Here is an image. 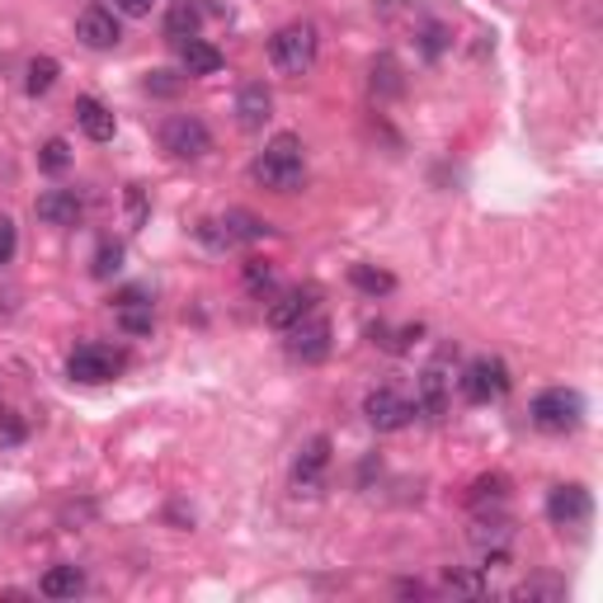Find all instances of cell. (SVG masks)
<instances>
[{
    "label": "cell",
    "mask_w": 603,
    "mask_h": 603,
    "mask_svg": "<svg viewBox=\"0 0 603 603\" xmlns=\"http://www.w3.org/2000/svg\"><path fill=\"white\" fill-rule=\"evenodd\" d=\"M448 584H453V590H463V594H481V590H486L481 580H476V576H463V570H448Z\"/></svg>",
    "instance_id": "obj_30"
},
{
    "label": "cell",
    "mask_w": 603,
    "mask_h": 603,
    "mask_svg": "<svg viewBox=\"0 0 603 603\" xmlns=\"http://www.w3.org/2000/svg\"><path fill=\"white\" fill-rule=\"evenodd\" d=\"M14 246H20V231H14V217L0 213V264L14 260Z\"/></svg>",
    "instance_id": "obj_28"
},
{
    "label": "cell",
    "mask_w": 603,
    "mask_h": 603,
    "mask_svg": "<svg viewBox=\"0 0 603 603\" xmlns=\"http://www.w3.org/2000/svg\"><path fill=\"white\" fill-rule=\"evenodd\" d=\"M363 416H368V424L377 434H396V430H406L410 420L420 416L416 401H410L406 391H396V387H373L368 396H363Z\"/></svg>",
    "instance_id": "obj_5"
},
{
    "label": "cell",
    "mask_w": 603,
    "mask_h": 603,
    "mask_svg": "<svg viewBox=\"0 0 603 603\" xmlns=\"http://www.w3.org/2000/svg\"><path fill=\"white\" fill-rule=\"evenodd\" d=\"M151 10L156 0H114V14H123V20H147Z\"/></svg>",
    "instance_id": "obj_29"
},
{
    "label": "cell",
    "mask_w": 603,
    "mask_h": 603,
    "mask_svg": "<svg viewBox=\"0 0 603 603\" xmlns=\"http://www.w3.org/2000/svg\"><path fill=\"white\" fill-rule=\"evenodd\" d=\"M86 213V203L76 198V189H47V194L34 198V217L43 227H76Z\"/></svg>",
    "instance_id": "obj_13"
},
{
    "label": "cell",
    "mask_w": 603,
    "mask_h": 603,
    "mask_svg": "<svg viewBox=\"0 0 603 603\" xmlns=\"http://www.w3.org/2000/svg\"><path fill=\"white\" fill-rule=\"evenodd\" d=\"M118 260H123V246L104 241L100 255H94V269H90V274H94V278H114V274H118Z\"/></svg>",
    "instance_id": "obj_26"
},
{
    "label": "cell",
    "mask_w": 603,
    "mask_h": 603,
    "mask_svg": "<svg viewBox=\"0 0 603 603\" xmlns=\"http://www.w3.org/2000/svg\"><path fill=\"white\" fill-rule=\"evenodd\" d=\"M269 61H274V71H283V76L311 71V61H316V29L311 24H283L278 34L269 38Z\"/></svg>",
    "instance_id": "obj_3"
},
{
    "label": "cell",
    "mask_w": 603,
    "mask_h": 603,
    "mask_svg": "<svg viewBox=\"0 0 603 603\" xmlns=\"http://www.w3.org/2000/svg\"><path fill=\"white\" fill-rule=\"evenodd\" d=\"M528 416L543 434H576L584 424V396L576 387H547L533 396Z\"/></svg>",
    "instance_id": "obj_2"
},
{
    "label": "cell",
    "mask_w": 603,
    "mask_h": 603,
    "mask_svg": "<svg viewBox=\"0 0 603 603\" xmlns=\"http://www.w3.org/2000/svg\"><path fill=\"white\" fill-rule=\"evenodd\" d=\"M38 590L47 599H76V594H86V576L76 566H53L47 576L38 580Z\"/></svg>",
    "instance_id": "obj_21"
},
{
    "label": "cell",
    "mask_w": 603,
    "mask_h": 603,
    "mask_svg": "<svg viewBox=\"0 0 603 603\" xmlns=\"http://www.w3.org/2000/svg\"><path fill=\"white\" fill-rule=\"evenodd\" d=\"M38 166L47 170V174H57V170H67L71 166V147L61 137H53V141H43V151H38Z\"/></svg>",
    "instance_id": "obj_25"
},
{
    "label": "cell",
    "mask_w": 603,
    "mask_h": 603,
    "mask_svg": "<svg viewBox=\"0 0 603 603\" xmlns=\"http://www.w3.org/2000/svg\"><path fill=\"white\" fill-rule=\"evenodd\" d=\"M416 410H420V416H430V420H439L443 410H448V377H443L439 363L420 373V383H416Z\"/></svg>",
    "instance_id": "obj_16"
},
{
    "label": "cell",
    "mask_w": 603,
    "mask_h": 603,
    "mask_svg": "<svg viewBox=\"0 0 603 603\" xmlns=\"http://www.w3.org/2000/svg\"><path fill=\"white\" fill-rule=\"evenodd\" d=\"M24 439H29L24 416H14L10 406H0V448H20Z\"/></svg>",
    "instance_id": "obj_24"
},
{
    "label": "cell",
    "mask_w": 603,
    "mask_h": 603,
    "mask_svg": "<svg viewBox=\"0 0 603 603\" xmlns=\"http://www.w3.org/2000/svg\"><path fill=\"white\" fill-rule=\"evenodd\" d=\"M76 123H81V133H86L90 141H114V133H118V118L109 114L100 100H90V94H81V100H76Z\"/></svg>",
    "instance_id": "obj_17"
},
{
    "label": "cell",
    "mask_w": 603,
    "mask_h": 603,
    "mask_svg": "<svg viewBox=\"0 0 603 603\" xmlns=\"http://www.w3.org/2000/svg\"><path fill=\"white\" fill-rule=\"evenodd\" d=\"M288 354L297 363H326L330 359V321L326 316H302L297 326H288Z\"/></svg>",
    "instance_id": "obj_10"
},
{
    "label": "cell",
    "mask_w": 603,
    "mask_h": 603,
    "mask_svg": "<svg viewBox=\"0 0 603 603\" xmlns=\"http://www.w3.org/2000/svg\"><path fill=\"white\" fill-rule=\"evenodd\" d=\"M250 180L274 189V194H297L307 184V161H302L297 137H274L269 147L250 161Z\"/></svg>",
    "instance_id": "obj_1"
},
{
    "label": "cell",
    "mask_w": 603,
    "mask_h": 603,
    "mask_svg": "<svg viewBox=\"0 0 603 603\" xmlns=\"http://www.w3.org/2000/svg\"><path fill=\"white\" fill-rule=\"evenodd\" d=\"M180 67L189 76H213V71H221V53L208 38H184L180 43Z\"/></svg>",
    "instance_id": "obj_18"
},
{
    "label": "cell",
    "mask_w": 603,
    "mask_h": 603,
    "mask_svg": "<svg viewBox=\"0 0 603 603\" xmlns=\"http://www.w3.org/2000/svg\"><path fill=\"white\" fill-rule=\"evenodd\" d=\"M198 236H203L208 246H217V250H231V246H246V241H260V236H269V221H260L255 213L231 208V213L203 221Z\"/></svg>",
    "instance_id": "obj_8"
},
{
    "label": "cell",
    "mask_w": 603,
    "mask_h": 603,
    "mask_svg": "<svg viewBox=\"0 0 603 603\" xmlns=\"http://www.w3.org/2000/svg\"><path fill=\"white\" fill-rule=\"evenodd\" d=\"M128 368V359L109 344H76V354L67 359V377L71 383H114V377Z\"/></svg>",
    "instance_id": "obj_6"
},
{
    "label": "cell",
    "mask_w": 603,
    "mask_h": 603,
    "mask_svg": "<svg viewBox=\"0 0 603 603\" xmlns=\"http://www.w3.org/2000/svg\"><path fill=\"white\" fill-rule=\"evenodd\" d=\"M269 118H274V90L264 81L241 86V94H236V123H241L246 133H260Z\"/></svg>",
    "instance_id": "obj_14"
},
{
    "label": "cell",
    "mask_w": 603,
    "mask_h": 603,
    "mask_svg": "<svg viewBox=\"0 0 603 603\" xmlns=\"http://www.w3.org/2000/svg\"><path fill=\"white\" fill-rule=\"evenodd\" d=\"M457 387H463V396L471 406H490V401H500V396L514 387V377H510V368H504V359L481 354V359H471L463 368Z\"/></svg>",
    "instance_id": "obj_4"
},
{
    "label": "cell",
    "mask_w": 603,
    "mask_h": 603,
    "mask_svg": "<svg viewBox=\"0 0 603 603\" xmlns=\"http://www.w3.org/2000/svg\"><path fill=\"white\" fill-rule=\"evenodd\" d=\"M161 147L174 156V161H198V156L213 151V133L203 118H189V114H174L161 123Z\"/></svg>",
    "instance_id": "obj_7"
},
{
    "label": "cell",
    "mask_w": 603,
    "mask_h": 603,
    "mask_svg": "<svg viewBox=\"0 0 603 603\" xmlns=\"http://www.w3.org/2000/svg\"><path fill=\"white\" fill-rule=\"evenodd\" d=\"M118 326L128 330V335H151V326H156V316H151V302L141 297L137 288L118 302Z\"/></svg>",
    "instance_id": "obj_20"
},
{
    "label": "cell",
    "mask_w": 603,
    "mask_h": 603,
    "mask_svg": "<svg viewBox=\"0 0 603 603\" xmlns=\"http://www.w3.org/2000/svg\"><path fill=\"white\" fill-rule=\"evenodd\" d=\"M326 467H330V439H326V434H311V439L297 448V463H293L297 496H321Z\"/></svg>",
    "instance_id": "obj_9"
},
{
    "label": "cell",
    "mask_w": 603,
    "mask_h": 603,
    "mask_svg": "<svg viewBox=\"0 0 603 603\" xmlns=\"http://www.w3.org/2000/svg\"><path fill=\"white\" fill-rule=\"evenodd\" d=\"M57 61L53 57H34V61H29V71H24V90L29 94H47V90H53V81H57Z\"/></svg>",
    "instance_id": "obj_22"
},
{
    "label": "cell",
    "mask_w": 603,
    "mask_h": 603,
    "mask_svg": "<svg viewBox=\"0 0 603 603\" xmlns=\"http://www.w3.org/2000/svg\"><path fill=\"white\" fill-rule=\"evenodd\" d=\"M594 514V500L584 486H551L547 490V519L557 523V528H580V523H590Z\"/></svg>",
    "instance_id": "obj_11"
},
{
    "label": "cell",
    "mask_w": 603,
    "mask_h": 603,
    "mask_svg": "<svg viewBox=\"0 0 603 603\" xmlns=\"http://www.w3.org/2000/svg\"><path fill=\"white\" fill-rule=\"evenodd\" d=\"M246 283H250V293H269V288H274V269H269L264 260H250L246 264Z\"/></svg>",
    "instance_id": "obj_27"
},
{
    "label": "cell",
    "mask_w": 603,
    "mask_h": 603,
    "mask_svg": "<svg viewBox=\"0 0 603 603\" xmlns=\"http://www.w3.org/2000/svg\"><path fill=\"white\" fill-rule=\"evenodd\" d=\"M76 38H81L90 53H109V47H118L123 29H118V14L109 5H90L81 10V20H76Z\"/></svg>",
    "instance_id": "obj_12"
},
{
    "label": "cell",
    "mask_w": 603,
    "mask_h": 603,
    "mask_svg": "<svg viewBox=\"0 0 603 603\" xmlns=\"http://www.w3.org/2000/svg\"><path fill=\"white\" fill-rule=\"evenodd\" d=\"M147 90H156V94H174V90H180V81H170V71H151V76H147Z\"/></svg>",
    "instance_id": "obj_31"
},
{
    "label": "cell",
    "mask_w": 603,
    "mask_h": 603,
    "mask_svg": "<svg viewBox=\"0 0 603 603\" xmlns=\"http://www.w3.org/2000/svg\"><path fill=\"white\" fill-rule=\"evenodd\" d=\"M349 278H354V288L373 293V297L396 288V278H391V274H383V269H368V264H354V269H349Z\"/></svg>",
    "instance_id": "obj_23"
},
{
    "label": "cell",
    "mask_w": 603,
    "mask_h": 603,
    "mask_svg": "<svg viewBox=\"0 0 603 603\" xmlns=\"http://www.w3.org/2000/svg\"><path fill=\"white\" fill-rule=\"evenodd\" d=\"M198 24H203L198 0H170V14H166V38H174V43L198 38Z\"/></svg>",
    "instance_id": "obj_19"
},
{
    "label": "cell",
    "mask_w": 603,
    "mask_h": 603,
    "mask_svg": "<svg viewBox=\"0 0 603 603\" xmlns=\"http://www.w3.org/2000/svg\"><path fill=\"white\" fill-rule=\"evenodd\" d=\"M311 307H316V293H311V288H288V293H278V297L264 307V321L274 326V330H288V326H297Z\"/></svg>",
    "instance_id": "obj_15"
}]
</instances>
